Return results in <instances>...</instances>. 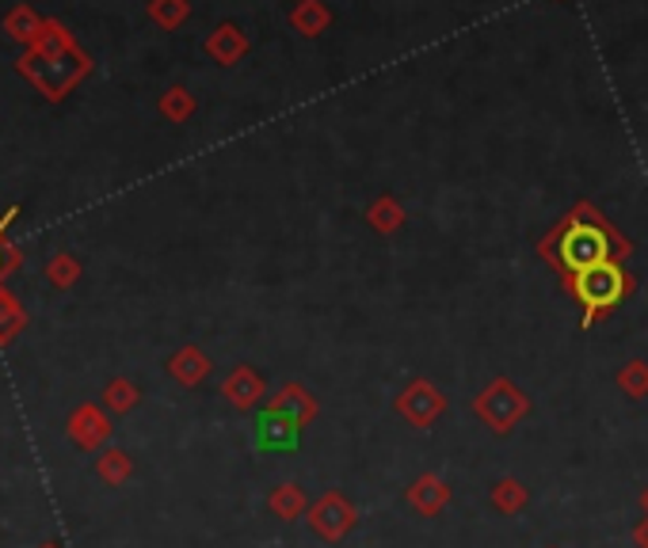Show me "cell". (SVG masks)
Masks as SVG:
<instances>
[{"label": "cell", "mask_w": 648, "mask_h": 548, "mask_svg": "<svg viewBox=\"0 0 648 548\" xmlns=\"http://www.w3.org/2000/svg\"><path fill=\"white\" fill-rule=\"evenodd\" d=\"M47 282H50V286H58V290L77 286V282H80V259H77V255H73V252L50 255V263H47Z\"/></svg>", "instance_id": "cell-12"}, {"label": "cell", "mask_w": 648, "mask_h": 548, "mask_svg": "<svg viewBox=\"0 0 648 548\" xmlns=\"http://www.w3.org/2000/svg\"><path fill=\"white\" fill-rule=\"evenodd\" d=\"M610 247H614L610 244V232L602 229L587 209H580V214L561 229V237H557V263L576 279V275H584V270L607 263Z\"/></svg>", "instance_id": "cell-2"}, {"label": "cell", "mask_w": 648, "mask_h": 548, "mask_svg": "<svg viewBox=\"0 0 648 548\" xmlns=\"http://www.w3.org/2000/svg\"><path fill=\"white\" fill-rule=\"evenodd\" d=\"M39 27H42V20L35 16L27 4H20V9H12L9 16H4V31H9V39H16L20 47H31L35 42V35H39Z\"/></svg>", "instance_id": "cell-10"}, {"label": "cell", "mask_w": 648, "mask_h": 548, "mask_svg": "<svg viewBox=\"0 0 648 548\" xmlns=\"http://www.w3.org/2000/svg\"><path fill=\"white\" fill-rule=\"evenodd\" d=\"M16 214H20L16 206H9L4 214H0V286H4V279H9V275H16V270L24 267V252H20V244L9 237Z\"/></svg>", "instance_id": "cell-7"}, {"label": "cell", "mask_w": 648, "mask_h": 548, "mask_svg": "<svg viewBox=\"0 0 648 548\" xmlns=\"http://www.w3.org/2000/svg\"><path fill=\"white\" fill-rule=\"evenodd\" d=\"M168 370H173V378L183 381V385H195V381H203V373H206V358L199 355L195 347H188L168 362Z\"/></svg>", "instance_id": "cell-14"}, {"label": "cell", "mask_w": 648, "mask_h": 548, "mask_svg": "<svg viewBox=\"0 0 648 548\" xmlns=\"http://www.w3.org/2000/svg\"><path fill=\"white\" fill-rule=\"evenodd\" d=\"M130 472H134V464H130V457H126L123 449H103V454L96 457V476H100L103 484H111V487L126 484V480H130Z\"/></svg>", "instance_id": "cell-11"}, {"label": "cell", "mask_w": 648, "mask_h": 548, "mask_svg": "<svg viewBox=\"0 0 648 548\" xmlns=\"http://www.w3.org/2000/svg\"><path fill=\"white\" fill-rule=\"evenodd\" d=\"M16 69L39 88L42 100L62 103L80 80L92 73V58L85 54L80 47L62 50V54H39V50H24L16 62Z\"/></svg>", "instance_id": "cell-1"}, {"label": "cell", "mask_w": 648, "mask_h": 548, "mask_svg": "<svg viewBox=\"0 0 648 548\" xmlns=\"http://www.w3.org/2000/svg\"><path fill=\"white\" fill-rule=\"evenodd\" d=\"M149 16H153L156 27L176 31V27L191 16V4H188V0H149Z\"/></svg>", "instance_id": "cell-13"}, {"label": "cell", "mask_w": 648, "mask_h": 548, "mask_svg": "<svg viewBox=\"0 0 648 548\" xmlns=\"http://www.w3.org/2000/svg\"><path fill=\"white\" fill-rule=\"evenodd\" d=\"M24 332H27V309L9 294V286H0V347H9Z\"/></svg>", "instance_id": "cell-6"}, {"label": "cell", "mask_w": 648, "mask_h": 548, "mask_svg": "<svg viewBox=\"0 0 648 548\" xmlns=\"http://www.w3.org/2000/svg\"><path fill=\"white\" fill-rule=\"evenodd\" d=\"M77 47V39H73V31L62 24V20H42L39 35H35V42L27 50H39V54H62V50H73Z\"/></svg>", "instance_id": "cell-9"}, {"label": "cell", "mask_w": 648, "mask_h": 548, "mask_svg": "<svg viewBox=\"0 0 648 548\" xmlns=\"http://www.w3.org/2000/svg\"><path fill=\"white\" fill-rule=\"evenodd\" d=\"M69 438H73V446H80L85 454H96V449H103V442L111 438L107 411L96 408V404H80V408L69 416Z\"/></svg>", "instance_id": "cell-4"}, {"label": "cell", "mask_w": 648, "mask_h": 548, "mask_svg": "<svg viewBox=\"0 0 648 548\" xmlns=\"http://www.w3.org/2000/svg\"><path fill=\"white\" fill-rule=\"evenodd\" d=\"M572 286H576L580 305H587L592 313H607V309H614V305L622 302L625 270L618 267V263L607 259V263H599V267L576 275V279H572Z\"/></svg>", "instance_id": "cell-3"}, {"label": "cell", "mask_w": 648, "mask_h": 548, "mask_svg": "<svg viewBox=\"0 0 648 548\" xmlns=\"http://www.w3.org/2000/svg\"><path fill=\"white\" fill-rule=\"evenodd\" d=\"M39 548H62V545H58V540H47V545H39Z\"/></svg>", "instance_id": "cell-17"}, {"label": "cell", "mask_w": 648, "mask_h": 548, "mask_svg": "<svg viewBox=\"0 0 648 548\" xmlns=\"http://www.w3.org/2000/svg\"><path fill=\"white\" fill-rule=\"evenodd\" d=\"M206 54H211L214 62H221V65H237L244 54H249V39H244L241 27L221 24L218 31L206 39Z\"/></svg>", "instance_id": "cell-5"}, {"label": "cell", "mask_w": 648, "mask_h": 548, "mask_svg": "<svg viewBox=\"0 0 648 548\" xmlns=\"http://www.w3.org/2000/svg\"><path fill=\"white\" fill-rule=\"evenodd\" d=\"M191 111H195V100H191L188 88H168V92L161 95V115L173 118V123H183V118H191Z\"/></svg>", "instance_id": "cell-15"}, {"label": "cell", "mask_w": 648, "mask_h": 548, "mask_svg": "<svg viewBox=\"0 0 648 548\" xmlns=\"http://www.w3.org/2000/svg\"><path fill=\"white\" fill-rule=\"evenodd\" d=\"M290 24L297 27L302 35H320V31H329V24H332V12L320 4V0H297V9L290 12Z\"/></svg>", "instance_id": "cell-8"}, {"label": "cell", "mask_w": 648, "mask_h": 548, "mask_svg": "<svg viewBox=\"0 0 648 548\" xmlns=\"http://www.w3.org/2000/svg\"><path fill=\"white\" fill-rule=\"evenodd\" d=\"M134 404H138V388L130 385V381H111L107 388H103V408L107 411H130Z\"/></svg>", "instance_id": "cell-16"}]
</instances>
